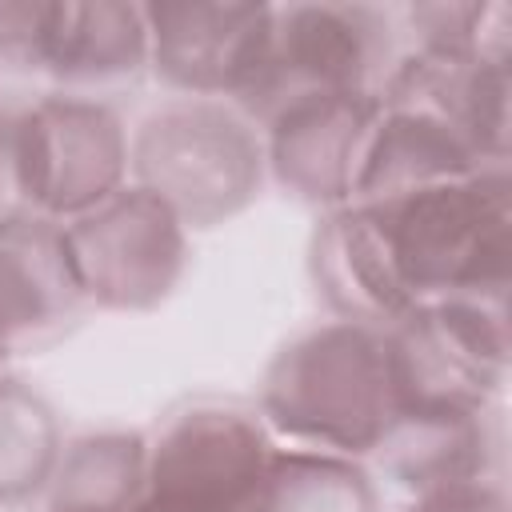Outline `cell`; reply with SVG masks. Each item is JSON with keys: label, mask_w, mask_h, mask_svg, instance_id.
Wrapping results in <instances>:
<instances>
[{"label": "cell", "mask_w": 512, "mask_h": 512, "mask_svg": "<svg viewBox=\"0 0 512 512\" xmlns=\"http://www.w3.org/2000/svg\"><path fill=\"white\" fill-rule=\"evenodd\" d=\"M396 408L488 412L508 376V308L500 300H432L384 328Z\"/></svg>", "instance_id": "obj_5"}, {"label": "cell", "mask_w": 512, "mask_h": 512, "mask_svg": "<svg viewBox=\"0 0 512 512\" xmlns=\"http://www.w3.org/2000/svg\"><path fill=\"white\" fill-rule=\"evenodd\" d=\"M64 240L84 296L120 312L156 308L176 288L188 260L180 216L140 184L120 188L92 212L68 220Z\"/></svg>", "instance_id": "obj_7"}, {"label": "cell", "mask_w": 512, "mask_h": 512, "mask_svg": "<svg viewBox=\"0 0 512 512\" xmlns=\"http://www.w3.org/2000/svg\"><path fill=\"white\" fill-rule=\"evenodd\" d=\"M48 4H0V68L40 72Z\"/></svg>", "instance_id": "obj_19"}, {"label": "cell", "mask_w": 512, "mask_h": 512, "mask_svg": "<svg viewBox=\"0 0 512 512\" xmlns=\"http://www.w3.org/2000/svg\"><path fill=\"white\" fill-rule=\"evenodd\" d=\"M380 112L376 96L296 100L264 124V164L292 196L344 208Z\"/></svg>", "instance_id": "obj_10"}, {"label": "cell", "mask_w": 512, "mask_h": 512, "mask_svg": "<svg viewBox=\"0 0 512 512\" xmlns=\"http://www.w3.org/2000/svg\"><path fill=\"white\" fill-rule=\"evenodd\" d=\"M312 276L340 320L388 328L412 312L384 232L364 204H344L320 224L312 240Z\"/></svg>", "instance_id": "obj_13"}, {"label": "cell", "mask_w": 512, "mask_h": 512, "mask_svg": "<svg viewBox=\"0 0 512 512\" xmlns=\"http://www.w3.org/2000/svg\"><path fill=\"white\" fill-rule=\"evenodd\" d=\"M372 476L332 452L272 448L244 512H376Z\"/></svg>", "instance_id": "obj_17"}, {"label": "cell", "mask_w": 512, "mask_h": 512, "mask_svg": "<svg viewBox=\"0 0 512 512\" xmlns=\"http://www.w3.org/2000/svg\"><path fill=\"white\" fill-rule=\"evenodd\" d=\"M148 68L184 100L240 104L268 36V4H148Z\"/></svg>", "instance_id": "obj_8"}, {"label": "cell", "mask_w": 512, "mask_h": 512, "mask_svg": "<svg viewBox=\"0 0 512 512\" xmlns=\"http://www.w3.org/2000/svg\"><path fill=\"white\" fill-rule=\"evenodd\" d=\"M396 64L392 20L368 4L272 8L264 64L236 104L256 128L308 96H376Z\"/></svg>", "instance_id": "obj_4"}, {"label": "cell", "mask_w": 512, "mask_h": 512, "mask_svg": "<svg viewBox=\"0 0 512 512\" xmlns=\"http://www.w3.org/2000/svg\"><path fill=\"white\" fill-rule=\"evenodd\" d=\"M388 244L396 276L416 304L508 296L512 192L508 164L436 184L392 204H364Z\"/></svg>", "instance_id": "obj_2"}, {"label": "cell", "mask_w": 512, "mask_h": 512, "mask_svg": "<svg viewBox=\"0 0 512 512\" xmlns=\"http://www.w3.org/2000/svg\"><path fill=\"white\" fill-rule=\"evenodd\" d=\"M128 136L92 96H44L12 116L16 204L48 220H76L124 188Z\"/></svg>", "instance_id": "obj_6"}, {"label": "cell", "mask_w": 512, "mask_h": 512, "mask_svg": "<svg viewBox=\"0 0 512 512\" xmlns=\"http://www.w3.org/2000/svg\"><path fill=\"white\" fill-rule=\"evenodd\" d=\"M128 168L184 228H212L256 200L264 140L236 104L180 96L156 108L128 140Z\"/></svg>", "instance_id": "obj_3"}, {"label": "cell", "mask_w": 512, "mask_h": 512, "mask_svg": "<svg viewBox=\"0 0 512 512\" xmlns=\"http://www.w3.org/2000/svg\"><path fill=\"white\" fill-rule=\"evenodd\" d=\"M148 68V20L136 4H48L40 72L68 96L136 80Z\"/></svg>", "instance_id": "obj_14"}, {"label": "cell", "mask_w": 512, "mask_h": 512, "mask_svg": "<svg viewBox=\"0 0 512 512\" xmlns=\"http://www.w3.org/2000/svg\"><path fill=\"white\" fill-rule=\"evenodd\" d=\"M12 188V116H0V216H8L16 204Z\"/></svg>", "instance_id": "obj_21"}, {"label": "cell", "mask_w": 512, "mask_h": 512, "mask_svg": "<svg viewBox=\"0 0 512 512\" xmlns=\"http://www.w3.org/2000/svg\"><path fill=\"white\" fill-rule=\"evenodd\" d=\"M404 512H508L500 484H464V488H440L412 496Z\"/></svg>", "instance_id": "obj_20"}, {"label": "cell", "mask_w": 512, "mask_h": 512, "mask_svg": "<svg viewBox=\"0 0 512 512\" xmlns=\"http://www.w3.org/2000/svg\"><path fill=\"white\" fill-rule=\"evenodd\" d=\"M132 512H216V508H196V504H176V500H160V496H148L132 508Z\"/></svg>", "instance_id": "obj_22"}, {"label": "cell", "mask_w": 512, "mask_h": 512, "mask_svg": "<svg viewBox=\"0 0 512 512\" xmlns=\"http://www.w3.org/2000/svg\"><path fill=\"white\" fill-rule=\"evenodd\" d=\"M148 492V440L140 432H88L60 448L48 512H132Z\"/></svg>", "instance_id": "obj_16"}, {"label": "cell", "mask_w": 512, "mask_h": 512, "mask_svg": "<svg viewBox=\"0 0 512 512\" xmlns=\"http://www.w3.org/2000/svg\"><path fill=\"white\" fill-rule=\"evenodd\" d=\"M260 412L296 448L372 456L396 416L384 328L328 320L284 344L264 372Z\"/></svg>", "instance_id": "obj_1"}, {"label": "cell", "mask_w": 512, "mask_h": 512, "mask_svg": "<svg viewBox=\"0 0 512 512\" xmlns=\"http://www.w3.org/2000/svg\"><path fill=\"white\" fill-rule=\"evenodd\" d=\"M8 352H12V344H8V336H4V328H0V364L8 360Z\"/></svg>", "instance_id": "obj_23"}, {"label": "cell", "mask_w": 512, "mask_h": 512, "mask_svg": "<svg viewBox=\"0 0 512 512\" xmlns=\"http://www.w3.org/2000/svg\"><path fill=\"white\" fill-rule=\"evenodd\" d=\"M384 472L412 496L500 484V432L488 412H420L396 408L376 452Z\"/></svg>", "instance_id": "obj_12"}, {"label": "cell", "mask_w": 512, "mask_h": 512, "mask_svg": "<svg viewBox=\"0 0 512 512\" xmlns=\"http://www.w3.org/2000/svg\"><path fill=\"white\" fill-rule=\"evenodd\" d=\"M480 168H488V160H480L444 120L384 104L356 172L352 204H392L400 196L464 180Z\"/></svg>", "instance_id": "obj_15"}, {"label": "cell", "mask_w": 512, "mask_h": 512, "mask_svg": "<svg viewBox=\"0 0 512 512\" xmlns=\"http://www.w3.org/2000/svg\"><path fill=\"white\" fill-rule=\"evenodd\" d=\"M60 448L52 408L24 380L0 376V504L40 492L52 480Z\"/></svg>", "instance_id": "obj_18"}, {"label": "cell", "mask_w": 512, "mask_h": 512, "mask_svg": "<svg viewBox=\"0 0 512 512\" xmlns=\"http://www.w3.org/2000/svg\"><path fill=\"white\" fill-rule=\"evenodd\" d=\"M88 304L64 224L28 208L0 216V328L8 344H40Z\"/></svg>", "instance_id": "obj_11"}, {"label": "cell", "mask_w": 512, "mask_h": 512, "mask_svg": "<svg viewBox=\"0 0 512 512\" xmlns=\"http://www.w3.org/2000/svg\"><path fill=\"white\" fill-rule=\"evenodd\" d=\"M272 456L260 420L240 408H188L148 444V496L244 512Z\"/></svg>", "instance_id": "obj_9"}]
</instances>
